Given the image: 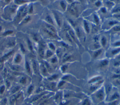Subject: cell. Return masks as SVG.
Here are the masks:
<instances>
[{
  "label": "cell",
  "instance_id": "obj_5",
  "mask_svg": "<svg viewBox=\"0 0 120 105\" xmlns=\"http://www.w3.org/2000/svg\"><path fill=\"white\" fill-rule=\"evenodd\" d=\"M105 23V26H106L108 27H112V28L114 25L118 24H120V22L116 19L115 18H112L110 19L109 20H107L106 21Z\"/></svg>",
  "mask_w": 120,
  "mask_h": 105
},
{
  "label": "cell",
  "instance_id": "obj_2",
  "mask_svg": "<svg viewBox=\"0 0 120 105\" xmlns=\"http://www.w3.org/2000/svg\"><path fill=\"white\" fill-rule=\"evenodd\" d=\"M29 4L18 7L16 14L13 21L15 24L18 25L21 21L28 15Z\"/></svg>",
  "mask_w": 120,
  "mask_h": 105
},
{
  "label": "cell",
  "instance_id": "obj_27",
  "mask_svg": "<svg viewBox=\"0 0 120 105\" xmlns=\"http://www.w3.org/2000/svg\"><path fill=\"white\" fill-rule=\"evenodd\" d=\"M96 5L97 6V7H99L101 5V2L99 1H98L96 2Z\"/></svg>",
  "mask_w": 120,
  "mask_h": 105
},
{
  "label": "cell",
  "instance_id": "obj_11",
  "mask_svg": "<svg viewBox=\"0 0 120 105\" xmlns=\"http://www.w3.org/2000/svg\"><path fill=\"white\" fill-rule=\"evenodd\" d=\"M83 26L85 31L87 33H89L90 30V27L89 21L86 20H84L83 21Z\"/></svg>",
  "mask_w": 120,
  "mask_h": 105
},
{
  "label": "cell",
  "instance_id": "obj_25",
  "mask_svg": "<svg viewBox=\"0 0 120 105\" xmlns=\"http://www.w3.org/2000/svg\"><path fill=\"white\" fill-rule=\"evenodd\" d=\"M95 53H95V55H94V57H98V56H99V55L101 54V50H97Z\"/></svg>",
  "mask_w": 120,
  "mask_h": 105
},
{
  "label": "cell",
  "instance_id": "obj_14",
  "mask_svg": "<svg viewBox=\"0 0 120 105\" xmlns=\"http://www.w3.org/2000/svg\"><path fill=\"white\" fill-rule=\"evenodd\" d=\"M20 86H14L13 88H12L11 89V90H10L11 95L19 92V90H20Z\"/></svg>",
  "mask_w": 120,
  "mask_h": 105
},
{
  "label": "cell",
  "instance_id": "obj_18",
  "mask_svg": "<svg viewBox=\"0 0 120 105\" xmlns=\"http://www.w3.org/2000/svg\"><path fill=\"white\" fill-rule=\"evenodd\" d=\"M60 7H61V8L62 9V10L63 11H65L67 8V5H66V4L65 1L61 0L60 2Z\"/></svg>",
  "mask_w": 120,
  "mask_h": 105
},
{
  "label": "cell",
  "instance_id": "obj_13",
  "mask_svg": "<svg viewBox=\"0 0 120 105\" xmlns=\"http://www.w3.org/2000/svg\"><path fill=\"white\" fill-rule=\"evenodd\" d=\"M28 78L27 76H22L20 80H19V82L20 84H21L22 85H23V86H26L28 84Z\"/></svg>",
  "mask_w": 120,
  "mask_h": 105
},
{
  "label": "cell",
  "instance_id": "obj_1",
  "mask_svg": "<svg viewBox=\"0 0 120 105\" xmlns=\"http://www.w3.org/2000/svg\"><path fill=\"white\" fill-rule=\"evenodd\" d=\"M18 6L13 2L6 5L2 8L1 17L6 21H13L16 14Z\"/></svg>",
  "mask_w": 120,
  "mask_h": 105
},
{
  "label": "cell",
  "instance_id": "obj_7",
  "mask_svg": "<svg viewBox=\"0 0 120 105\" xmlns=\"http://www.w3.org/2000/svg\"><path fill=\"white\" fill-rule=\"evenodd\" d=\"M32 21V15H27L20 23L18 26H22L28 24Z\"/></svg>",
  "mask_w": 120,
  "mask_h": 105
},
{
  "label": "cell",
  "instance_id": "obj_15",
  "mask_svg": "<svg viewBox=\"0 0 120 105\" xmlns=\"http://www.w3.org/2000/svg\"><path fill=\"white\" fill-rule=\"evenodd\" d=\"M38 53L39 55L40 56V57H44V55L45 54V51H44V48H43V47H40L38 49Z\"/></svg>",
  "mask_w": 120,
  "mask_h": 105
},
{
  "label": "cell",
  "instance_id": "obj_19",
  "mask_svg": "<svg viewBox=\"0 0 120 105\" xmlns=\"http://www.w3.org/2000/svg\"><path fill=\"white\" fill-rule=\"evenodd\" d=\"M106 41L107 40L106 37L105 36H102L101 38V43L102 45L103 46H105L106 44Z\"/></svg>",
  "mask_w": 120,
  "mask_h": 105
},
{
  "label": "cell",
  "instance_id": "obj_24",
  "mask_svg": "<svg viewBox=\"0 0 120 105\" xmlns=\"http://www.w3.org/2000/svg\"><path fill=\"white\" fill-rule=\"evenodd\" d=\"M48 45H49V47L50 49H52V50H55V46H54V45L52 43H50L48 44Z\"/></svg>",
  "mask_w": 120,
  "mask_h": 105
},
{
  "label": "cell",
  "instance_id": "obj_28",
  "mask_svg": "<svg viewBox=\"0 0 120 105\" xmlns=\"http://www.w3.org/2000/svg\"><path fill=\"white\" fill-rule=\"evenodd\" d=\"M88 103H89V102H84L83 105H88Z\"/></svg>",
  "mask_w": 120,
  "mask_h": 105
},
{
  "label": "cell",
  "instance_id": "obj_3",
  "mask_svg": "<svg viewBox=\"0 0 120 105\" xmlns=\"http://www.w3.org/2000/svg\"><path fill=\"white\" fill-rule=\"evenodd\" d=\"M52 15L55 24L59 27H61L62 26V18L60 16V15L57 11L55 10L52 11Z\"/></svg>",
  "mask_w": 120,
  "mask_h": 105
},
{
  "label": "cell",
  "instance_id": "obj_29",
  "mask_svg": "<svg viewBox=\"0 0 120 105\" xmlns=\"http://www.w3.org/2000/svg\"><path fill=\"white\" fill-rule=\"evenodd\" d=\"M81 0V1H83V0Z\"/></svg>",
  "mask_w": 120,
  "mask_h": 105
},
{
  "label": "cell",
  "instance_id": "obj_26",
  "mask_svg": "<svg viewBox=\"0 0 120 105\" xmlns=\"http://www.w3.org/2000/svg\"><path fill=\"white\" fill-rule=\"evenodd\" d=\"M13 0H3V2H4V3L7 5L13 2Z\"/></svg>",
  "mask_w": 120,
  "mask_h": 105
},
{
  "label": "cell",
  "instance_id": "obj_23",
  "mask_svg": "<svg viewBox=\"0 0 120 105\" xmlns=\"http://www.w3.org/2000/svg\"><path fill=\"white\" fill-rule=\"evenodd\" d=\"M45 55L47 57H50L52 55V52L51 50H48L47 51H46V53L45 54Z\"/></svg>",
  "mask_w": 120,
  "mask_h": 105
},
{
  "label": "cell",
  "instance_id": "obj_6",
  "mask_svg": "<svg viewBox=\"0 0 120 105\" xmlns=\"http://www.w3.org/2000/svg\"><path fill=\"white\" fill-rule=\"evenodd\" d=\"M31 69L33 71V72L35 74H38L39 72V66L38 65V64L36 60L32 59L31 61Z\"/></svg>",
  "mask_w": 120,
  "mask_h": 105
},
{
  "label": "cell",
  "instance_id": "obj_22",
  "mask_svg": "<svg viewBox=\"0 0 120 105\" xmlns=\"http://www.w3.org/2000/svg\"><path fill=\"white\" fill-rule=\"evenodd\" d=\"M112 16L114 18H115L120 22V12L116 14H114Z\"/></svg>",
  "mask_w": 120,
  "mask_h": 105
},
{
  "label": "cell",
  "instance_id": "obj_9",
  "mask_svg": "<svg viewBox=\"0 0 120 105\" xmlns=\"http://www.w3.org/2000/svg\"><path fill=\"white\" fill-rule=\"evenodd\" d=\"M13 2L17 6L19 7L33 2H31L29 0H13Z\"/></svg>",
  "mask_w": 120,
  "mask_h": 105
},
{
  "label": "cell",
  "instance_id": "obj_16",
  "mask_svg": "<svg viewBox=\"0 0 120 105\" xmlns=\"http://www.w3.org/2000/svg\"><path fill=\"white\" fill-rule=\"evenodd\" d=\"M8 100L6 97H4L0 100V105H8Z\"/></svg>",
  "mask_w": 120,
  "mask_h": 105
},
{
  "label": "cell",
  "instance_id": "obj_10",
  "mask_svg": "<svg viewBox=\"0 0 120 105\" xmlns=\"http://www.w3.org/2000/svg\"><path fill=\"white\" fill-rule=\"evenodd\" d=\"M25 68L27 73L29 74H31L32 73V69L31 66V63L27 59L25 60Z\"/></svg>",
  "mask_w": 120,
  "mask_h": 105
},
{
  "label": "cell",
  "instance_id": "obj_21",
  "mask_svg": "<svg viewBox=\"0 0 120 105\" xmlns=\"http://www.w3.org/2000/svg\"><path fill=\"white\" fill-rule=\"evenodd\" d=\"M6 89V86L4 85H2L0 86V95H2L4 93Z\"/></svg>",
  "mask_w": 120,
  "mask_h": 105
},
{
  "label": "cell",
  "instance_id": "obj_20",
  "mask_svg": "<svg viewBox=\"0 0 120 105\" xmlns=\"http://www.w3.org/2000/svg\"><path fill=\"white\" fill-rule=\"evenodd\" d=\"M112 12L113 14H116L120 12V6H117L116 7H114L112 10Z\"/></svg>",
  "mask_w": 120,
  "mask_h": 105
},
{
  "label": "cell",
  "instance_id": "obj_8",
  "mask_svg": "<svg viewBox=\"0 0 120 105\" xmlns=\"http://www.w3.org/2000/svg\"><path fill=\"white\" fill-rule=\"evenodd\" d=\"M22 56L20 53H16L14 57L13 62L14 63V64L19 65L22 61Z\"/></svg>",
  "mask_w": 120,
  "mask_h": 105
},
{
  "label": "cell",
  "instance_id": "obj_4",
  "mask_svg": "<svg viewBox=\"0 0 120 105\" xmlns=\"http://www.w3.org/2000/svg\"><path fill=\"white\" fill-rule=\"evenodd\" d=\"M45 16L44 17L43 21H44L47 24H52V25H53L54 26V25L55 24V22H54L52 15H52L48 13H46L45 14Z\"/></svg>",
  "mask_w": 120,
  "mask_h": 105
},
{
  "label": "cell",
  "instance_id": "obj_12",
  "mask_svg": "<svg viewBox=\"0 0 120 105\" xmlns=\"http://www.w3.org/2000/svg\"><path fill=\"white\" fill-rule=\"evenodd\" d=\"M69 13L72 16H77L78 14V11L75 8V7L74 6H71L69 8Z\"/></svg>",
  "mask_w": 120,
  "mask_h": 105
},
{
  "label": "cell",
  "instance_id": "obj_17",
  "mask_svg": "<svg viewBox=\"0 0 120 105\" xmlns=\"http://www.w3.org/2000/svg\"><path fill=\"white\" fill-rule=\"evenodd\" d=\"M34 89V87H33V86L32 85H30L29 86V87L27 89V94L28 95V96H29L30 95V94L32 93V92L33 91Z\"/></svg>",
  "mask_w": 120,
  "mask_h": 105
}]
</instances>
